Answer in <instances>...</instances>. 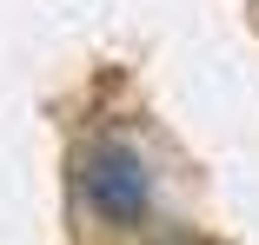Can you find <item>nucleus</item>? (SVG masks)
<instances>
[{"label":"nucleus","mask_w":259,"mask_h":245,"mask_svg":"<svg viewBox=\"0 0 259 245\" xmlns=\"http://www.w3.org/2000/svg\"><path fill=\"white\" fill-rule=\"evenodd\" d=\"M153 245H213V238H199V232H186V225H173V232H160Z\"/></svg>","instance_id":"f03ea898"},{"label":"nucleus","mask_w":259,"mask_h":245,"mask_svg":"<svg viewBox=\"0 0 259 245\" xmlns=\"http://www.w3.org/2000/svg\"><path fill=\"white\" fill-rule=\"evenodd\" d=\"M80 192H87L93 219L113 232H133L153 212V172L126 139H93L80 153Z\"/></svg>","instance_id":"f257e3e1"}]
</instances>
